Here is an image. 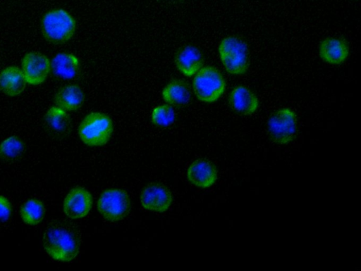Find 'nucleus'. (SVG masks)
Masks as SVG:
<instances>
[{
  "mask_svg": "<svg viewBox=\"0 0 361 271\" xmlns=\"http://www.w3.org/2000/svg\"><path fill=\"white\" fill-rule=\"evenodd\" d=\"M175 63L180 73L185 76H192L202 68L204 58L198 49L187 46L178 52Z\"/></svg>",
  "mask_w": 361,
  "mask_h": 271,
  "instance_id": "nucleus-14",
  "label": "nucleus"
},
{
  "mask_svg": "<svg viewBox=\"0 0 361 271\" xmlns=\"http://www.w3.org/2000/svg\"><path fill=\"white\" fill-rule=\"evenodd\" d=\"M140 201L144 208L164 212L171 206L172 196L166 187L159 183H151L141 192Z\"/></svg>",
  "mask_w": 361,
  "mask_h": 271,
  "instance_id": "nucleus-9",
  "label": "nucleus"
},
{
  "mask_svg": "<svg viewBox=\"0 0 361 271\" xmlns=\"http://www.w3.org/2000/svg\"><path fill=\"white\" fill-rule=\"evenodd\" d=\"M47 129L54 134L63 137L71 130V120L66 111L58 106L50 108L45 114Z\"/></svg>",
  "mask_w": 361,
  "mask_h": 271,
  "instance_id": "nucleus-16",
  "label": "nucleus"
},
{
  "mask_svg": "<svg viewBox=\"0 0 361 271\" xmlns=\"http://www.w3.org/2000/svg\"><path fill=\"white\" fill-rule=\"evenodd\" d=\"M92 196L82 187L72 189L63 201V210L71 219L82 218L87 215L92 207Z\"/></svg>",
  "mask_w": 361,
  "mask_h": 271,
  "instance_id": "nucleus-10",
  "label": "nucleus"
},
{
  "mask_svg": "<svg viewBox=\"0 0 361 271\" xmlns=\"http://www.w3.org/2000/svg\"><path fill=\"white\" fill-rule=\"evenodd\" d=\"M229 103L238 113L247 115H252L257 110L259 100L250 89L238 86L230 93Z\"/></svg>",
  "mask_w": 361,
  "mask_h": 271,
  "instance_id": "nucleus-13",
  "label": "nucleus"
},
{
  "mask_svg": "<svg viewBox=\"0 0 361 271\" xmlns=\"http://www.w3.org/2000/svg\"><path fill=\"white\" fill-rule=\"evenodd\" d=\"M176 115L170 105H160L154 108L152 113V122L159 127H167L175 120Z\"/></svg>",
  "mask_w": 361,
  "mask_h": 271,
  "instance_id": "nucleus-22",
  "label": "nucleus"
},
{
  "mask_svg": "<svg viewBox=\"0 0 361 271\" xmlns=\"http://www.w3.org/2000/svg\"><path fill=\"white\" fill-rule=\"evenodd\" d=\"M267 127L270 139L274 143L287 144L293 141L296 134V114L289 108H280L270 116Z\"/></svg>",
  "mask_w": 361,
  "mask_h": 271,
  "instance_id": "nucleus-6",
  "label": "nucleus"
},
{
  "mask_svg": "<svg viewBox=\"0 0 361 271\" xmlns=\"http://www.w3.org/2000/svg\"><path fill=\"white\" fill-rule=\"evenodd\" d=\"M219 54L224 67L230 74L243 75L247 70L248 49L240 39L234 36L224 38L219 45Z\"/></svg>",
  "mask_w": 361,
  "mask_h": 271,
  "instance_id": "nucleus-2",
  "label": "nucleus"
},
{
  "mask_svg": "<svg viewBox=\"0 0 361 271\" xmlns=\"http://www.w3.org/2000/svg\"><path fill=\"white\" fill-rule=\"evenodd\" d=\"M97 208L106 220L118 221L129 213L130 201L126 191L109 189L101 194L97 201Z\"/></svg>",
  "mask_w": 361,
  "mask_h": 271,
  "instance_id": "nucleus-7",
  "label": "nucleus"
},
{
  "mask_svg": "<svg viewBox=\"0 0 361 271\" xmlns=\"http://www.w3.org/2000/svg\"><path fill=\"white\" fill-rule=\"evenodd\" d=\"M75 30L73 16L63 9L47 12L42 21V32L49 42L59 44L70 39Z\"/></svg>",
  "mask_w": 361,
  "mask_h": 271,
  "instance_id": "nucleus-3",
  "label": "nucleus"
},
{
  "mask_svg": "<svg viewBox=\"0 0 361 271\" xmlns=\"http://www.w3.org/2000/svg\"><path fill=\"white\" fill-rule=\"evenodd\" d=\"M80 68L78 58L68 53H60L54 56L51 63V69L54 74L61 79L74 78Z\"/></svg>",
  "mask_w": 361,
  "mask_h": 271,
  "instance_id": "nucleus-17",
  "label": "nucleus"
},
{
  "mask_svg": "<svg viewBox=\"0 0 361 271\" xmlns=\"http://www.w3.org/2000/svg\"><path fill=\"white\" fill-rule=\"evenodd\" d=\"M225 81L221 73L212 66L202 67L195 75L192 87L197 98L212 103L224 94Z\"/></svg>",
  "mask_w": 361,
  "mask_h": 271,
  "instance_id": "nucleus-5",
  "label": "nucleus"
},
{
  "mask_svg": "<svg viewBox=\"0 0 361 271\" xmlns=\"http://www.w3.org/2000/svg\"><path fill=\"white\" fill-rule=\"evenodd\" d=\"M80 238L78 231L65 220L51 222L43 235L44 251L53 259L67 262L76 257L79 252Z\"/></svg>",
  "mask_w": 361,
  "mask_h": 271,
  "instance_id": "nucleus-1",
  "label": "nucleus"
},
{
  "mask_svg": "<svg viewBox=\"0 0 361 271\" xmlns=\"http://www.w3.org/2000/svg\"><path fill=\"white\" fill-rule=\"evenodd\" d=\"M85 94L77 85L69 84L61 87L54 96L56 106L65 111H75L83 103Z\"/></svg>",
  "mask_w": 361,
  "mask_h": 271,
  "instance_id": "nucleus-18",
  "label": "nucleus"
},
{
  "mask_svg": "<svg viewBox=\"0 0 361 271\" xmlns=\"http://www.w3.org/2000/svg\"><path fill=\"white\" fill-rule=\"evenodd\" d=\"M165 1H171V2H178V1H181L182 0H165Z\"/></svg>",
  "mask_w": 361,
  "mask_h": 271,
  "instance_id": "nucleus-24",
  "label": "nucleus"
},
{
  "mask_svg": "<svg viewBox=\"0 0 361 271\" xmlns=\"http://www.w3.org/2000/svg\"><path fill=\"white\" fill-rule=\"evenodd\" d=\"M23 149V144L18 137H10L0 144V156L6 160H11L18 157Z\"/></svg>",
  "mask_w": 361,
  "mask_h": 271,
  "instance_id": "nucleus-21",
  "label": "nucleus"
},
{
  "mask_svg": "<svg viewBox=\"0 0 361 271\" xmlns=\"http://www.w3.org/2000/svg\"><path fill=\"white\" fill-rule=\"evenodd\" d=\"M50 70L49 58L39 52L27 53L22 60V71L28 84L37 85L42 83Z\"/></svg>",
  "mask_w": 361,
  "mask_h": 271,
  "instance_id": "nucleus-8",
  "label": "nucleus"
},
{
  "mask_svg": "<svg viewBox=\"0 0 361 271\" xmlns=\"http://www.w3.org/2000/svg\"><path fill=\"white\" fill-rule=\"evenodd\" d=\"M187 176L194 185L207 188L212 186L217 179L215 166L209 160L200 159L194 161L188 168Z\"/></svg>",
  "mask_w": 361,
  "mask_h": 271,
  "instance_id": "nucleus-11",
  "label": "nucleus"
},
{
  "mask_svg": "<svg viewBox=\"0 0 361 271\" xmlns=\"http://www.w3.org/2000/svg\"><path fill=\"white\" fill-rule=\"evenodd\" d=\"M22 70L9 66L0 73V90L6 95L15 96L22 93L26 86Z\"/></svg>",
  "mask_w": 361,
  "mask_h": 271,
  "instance_id": "nucleus-15",
  "label": "nucleus"
},
{
  "mask_svg": "<svg viewBox=\"0 0 361 271\" xmlns=\"http://www.w3.org/2000/svg\"><path fill=\"white\" fill-rule=\"evenodd\" d=\"M320 58L331 65L343 63L349 55V46L347 42L340 38H326L319 44Z\"/></svg>",
  "mask_w": 361,
  "mask_h": 271,
  "instance_id": "nucleus-12",
  "label": "nucleus"
},
{
  "mask_svg": "<svg viewBox=\"0 0 361 271\" xmlns=\"http://www.w3.org/2000/svg\"><path fill=\"white\" fill-rule=\"evenodd\" d=\"M11 214L10 201L4 196H0V221H6Z\"/></svg>",
  "mask_w": 361,
  "mask_h": 271,
  "instance_id": "nucleus-23",
  "label": "nucleus"
},
{
  "mask_svg": "<svg viewBox=\"0 0 361 271\" xmlns=\"http://www.w3.org/2000/svg\"><path fill=\"white\" fill-rule=\"evenodd\" d=\"M43 203L37 199H29L20 207V214L24 222L29 225L39 223L44 215Z\"/></svg>",
  "mask_w": 361,
  "mask_h": 271,
  "instance_id": "nucleus-20",
  "label": "nucleus"
},
{
  "mask_svg": "<svg viewBox=\"0 0 361 271\" xmlns=\"http://www.w3.org/2000/svg\"><path fill=\"white\" fill-rule=\"evenodd\" d=\"M113 132L110 118L104 113L94 112L86 115L79 125L80 139L88 146H102L107 143Z\"/></svg>",
  "mask_w": 361,
  "mask_h": 271,
  "instance_id": "nucleus-4",
  "label": "nucleus"
},
{
  "mask_svg": "<svg viewBox=\"0 0 361 271\" xmlns=\"http://www.w3.org/2000/svg\"><path fill=\"white\" fill-rule=\"evenodd\" d=\"M162 96L169 105L182 106L190 101L191 92L186 82L182 80H173L164 87Z\"/></svg>",
  "mask_w": 361,
  "mask_h": 271,
  "instance_id": "nucleus-19",
  "label": "nucleus"
}]
</instances>
